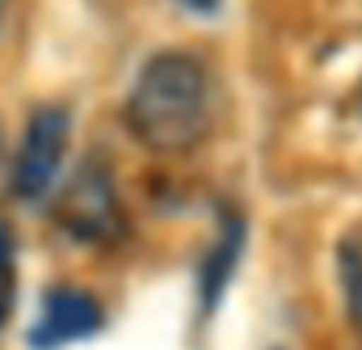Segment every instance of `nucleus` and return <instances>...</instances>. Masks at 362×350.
I'll use <instances>...</instances> for the list:
<instances>
[{
	"mask_svg": "<svg viewBox=\"0 0 362 350\" xmlns=\"http://www.w3.org/2000/svg\"><path fill=\"white\" fill-rule=\"evenodd\" d=\"M219 118V85L194 51H156L144 60L122 101L127 131L156 157H181L211 140Z\"/></svg>",
	"mask_w": 362,
	"mask_h": 350,
	"instance_id": "nucleus-1",
	"label": "nucleus"
},
{
	"mask_svg": "<svg viewBox=\"0 0 362 350\" xmlns=\"http://www.w3.org/2000/svg\"><path fill=\"white\" fill-rule=\"evenodd\" d=\"M55 224L81 241V245H118L127 241V207L118 194L114 174L101 161H85L76 174L64 181V190L55 194Z\"/></svg>",
	"mask_w": 362,
	"mask_h": 350,
	"instance_id": "nucleus-2",
	"label": "nucleus"
},
{
	"mask_svg": "<svg viewBox=\"0 0 362 350\" xmlns=\"http://www.w3.org/2000/svg\"><path fill=\"white\" fill-rule=\"evenodd\" d=\"M72 144V110L68 106H38L25 118L21 144L13 152V169H8V190L17 203H42L55 181L64 174V157Z\"/></svg>",
	"mask_w": 362,
	"mask_h": 350,
	"instance_id": "nucleus-3",
	"label": "nucleus"
},
{
	"mask_svg": "<svg viewBox=\"0 0 362 350\" xmlns=\"http://www.w3.org/2000/svg\"><path fill=\"white\" fill-rule=\"evenodd\" d=\"M101 325H105L101 300L93 291H85V287L59 283L38 304V317L30 325V346L34 350H64V346H72V342H85L93 334H101Z\"/></svg>",
	"mask_w": 362,
	"mask_h": 350,
	"instance_id": "nucleus-4",
	"label": "nucleus"
},
{
	"mask_svg": "<svg viewBox=\"0 0 362 350\" xmlns=\"http://www.w3.org/2000/svg\"><path fill=\"white\" fill-rule=\"evenodd\" d=\"M240 249H245V220L236 211H223L219 215V237L211 241V249L202 254L198 262V300H202V312H215V304L223 300L236 262H240Z\"/></svg>",
	"mask_w": 362,
	"mask_h": 350,
	"instance_id": "nucleus-5",
	"label": "nucleus"
},
{
	"mask_svg": "<svg viewBox=\"0 0 362 350\" xmlns=\"http://www.w3.org/2000/svg\"><path fill=\"white\" fill-rule=\"evenodd\" d=\"M337 278H341V295H346V312L362 329V228L341 237L337 245Z\"/></svg>",
	"mask_w": 362,
	"mask_h": 350,
	"instance_id": "nucleus-6",
	"label": "nucleus"
},
{
	"mask_svg": "<svg viewBox=\"0 0 362 350\" xmlns=\"http://www.w3.org/2000/svg\"><path fill=\"white\" fill-rule=\"evenodd\" d=\"M13 308H17V237L0 220V329L8 325Z\"/></svg>",
	"mask_w": 362,
	"mask_h": 350,
	"instance_id": "nucleus-7",
	"label": "nucleus"
},
{
	"mask_svg": "<svg viewBox=\"0 0 362 350\" xmlns=\"http://www.w3.org/2000/svg\"><path fill=\"white\" fill-rule=\"evenodd\" d=\"M177 4L185 9V13H215L223 0H177Z\"/></svg>",
	"mask_w": 362,
	"mask_h": 350,
	"instance_id": "nucleus-8",
	"label": "nucleus"
},
{
	"mask_svg": "<svg viewBox=\"0 0 362 350\" xmlns=\"http://www.w3.org/2000/svg\"><path fill=\"white\" fill-rule=\"evenodd\" d=\"M4 9H8V0H0V21H4Z\"/></svg>",
	"mask_w": 362,
	"mask_h": 350,
	"instance_id": "nucleus-9",
	"label": "nucleus"
}]
</instances>
